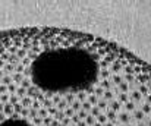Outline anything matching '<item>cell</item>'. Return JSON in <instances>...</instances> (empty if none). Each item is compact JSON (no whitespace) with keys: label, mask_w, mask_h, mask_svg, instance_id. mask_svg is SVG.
Returning <instances> with one entry per match:
<instances>
[{"label":"cell","mask_w":151,"mask_h":126,"mask_svg":"<svg viewBox=\"0 0 151 126\" xmlns=\"http://www.w3.org/2000/svg\"><path fill=\"white\" fill-rule=\"evenodd\" d=\"M0 126H151V66L79 31H1Z\"/></svg>","instance_id":"6da1fadb"}]
</instances>
